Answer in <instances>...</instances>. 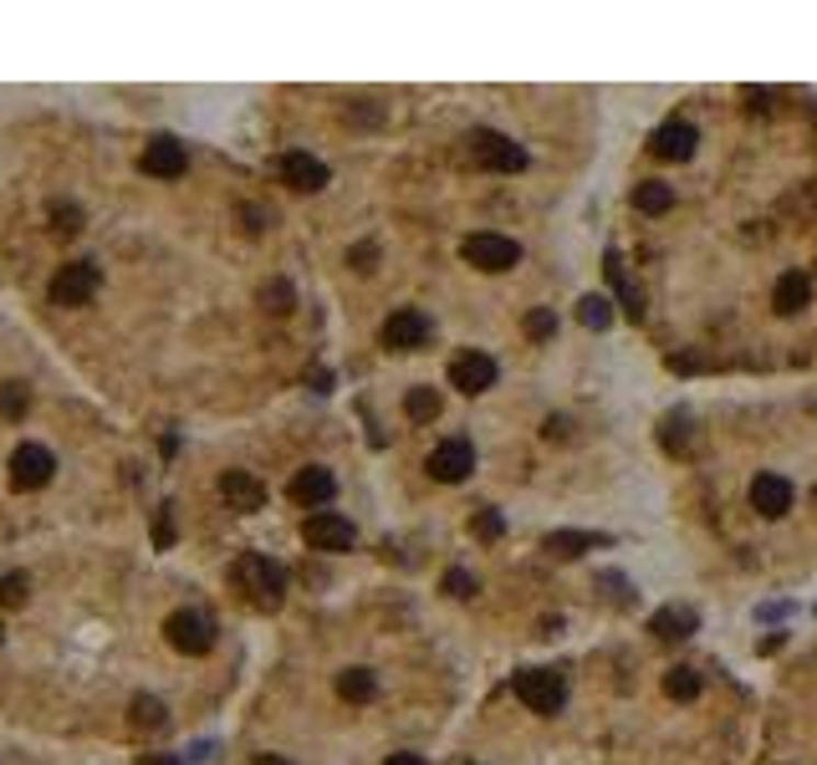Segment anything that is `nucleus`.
Returning a JSON list of instances; mask_svg holds the SVG:
<instances>
[{"label":"nucleus","instance_id":"f257e3e1","mask_svg":"<svg viewBox=\"0 0 817 765\" xmlns=\"http://www.w3.org/2000/svg\"><path fill=\"white\" fill-rule=\"evenodd\" d=\"M236 587L251 597L256 607H266V613H276L286 597V572H282V561H271V557H256V551H246V557L236 561Z\"/></svg>","mask_w":817,"mask_h":765},{"label":"nucleus","instance_id":"f03ea898","mask_svg":"<svg viewBox=\"0 0 817 765\" xmlns=\"http://www.w3.org/2000/svg\"><path fill=\"white\" fill-rule=\"evenodd\" d=\"M163 638H169V648H174V653H190V659H200V653H209V648H215V618H209V613H200V607H179V613H169V618H163Z\"/></svg>","mask_w":817,"mask_h":765},{"label":"nucleus","instance_id":"7ed1b4c3","mask_svg":"<svg viewBox=\"0 0 817 765\" xmlns=\"http://www.w3.org/2000/svg\"><path fill=\"white\" fill-rule=\"evenodd\" d=\"M511 689H517V699L532 715H557L567 699V678L557 674V669H521L517 678H511Z\"/></svg>","mask_w":817,"mask_h":765},{"label":"nucleus","instance_id":"20e7f679","mask_svg":"<svg viewBox=\"0 0 817 765\" xmlns=\"http://www.w3.org/2000/svg\"><path fill=\"white\" fill-rule=\"evenodd\" d=\"M470 159H476L480 169H496V174H521V169H526V148L511 144V138L496 128H476L470 133Z\"/></svg>","mask_w":817,"mask_h":765},{"label":"nucleus","instance_id":"39448f33","mask_svg":"<svg viewBox=\"0 0 817 765\" xmlns=\"http://www.w3.org/2000/svg\"><path fill=\"white\" fill-rule=\"evenodd\" d=\"M461 255L476 265V271H490V276H496V271H511V265L521 261V246L511 236H496V230H476V236H465Z\"/></svg>","mask_w":817,"mask_h":765},{"label":"nucleus","instance_id":"423d86ee","mask_svg":"<svg viewBox=\"0 0 817 765\" xmlns=\"http://www.w3.org/2000/svg\"><path fill=\"white\" fill-rule=\"evenodd\" d=\"M98 286H103V271H98V265L67 261L57 276H52V301H57V307H88Z\"/></svg>","mask_w":817,"mask_h":765},{"label":"nucleus","instance_id":"0eeeda50","mask_svg":"<svg viewBox=\"0 0 817 765\" xmlns=\"http://www.w3.org/2000/svg\"><path fill=\"white\" fill-rule=\"evenodd\" d=\"M52 475H57V455L46 444H15V455H11L15 490H42V486H52Z\"/></svg>","mask_w":817,"mask_h":765},{"label":"nucleus","instance_id":"6e6552de","mask_svg":"<svg viewBox=\"0 0 817 765\" xmlns=\"http://www.w3.org/2000/svg\"><path fill=\"white\" fill-rule=\"evenodd\" d=\"M302 536H307L313 551H353V541H358L353 521L338 515V511H313L307 515V526H302Z\"/></svg>","mask_w":817,"mask_h":765},{"label":"nucleus","instance_id":"1a4fd4ad","mask_svg":"<svg viewBox=\"0 0 817 765\" xmlns=\"http://www.w3.org/2000/svg\"><path fill=\"white\" fill-rule=\"evenodd\" d=\"M430 332H434V327H430V317H424V311H419V307H399L384 322V347H388V353H419V347L430 342Z\"/></svg>","mask_w":817,"mask_h":765},{"label":"nucleus","instance_id":"9d476101","mask_svg":"<svg viewBox=\"0 0 817 765\" xmlns=\"http://www.w3.org/2000/svg\"><path fill=\"white\" fill-rule=\"evenodd\" d=\"M424 470H430L440 486H461L465 475L476 470V449H470V439H445V444H434L430 459H424Z\"/></svg>","mask_w":817,"mask_h":765},{"label":"nucleus","instance_id":"9b49d317","mask_svg":"<svg viewBox=\"0 0 817 765\" xmlns=\"http://www.w3.org/2000/svg\"><path fill=\"white\" fill-rule=\"evenodd\" d=\"M695 144H700L695 123L669 118L665 128H654V138H649V153H654V159H665V163H684V159H695Z\"/></svg>","mask_w":817,"mask_h":765},{"label":"nucleus","instance_id":"f8f14e48","mask_svg":"<svg viewBox=\"0 0 817 765\" xmlns=\"http://www.w3.org/2000/svg\"><path fill=\"white\" fill-rule=\"evenodd\" d=\"M450 382H455V388H461V393H486L490 382H496V357L490 353H476V347H470V353H461L455 357V363H450Z\"/></svg>","mask_w":817,"mask_h":765},{"label":"nucleus","instance_id":"ddd939ff","mask_svg":"<svg viewBox=\"0 0 817 765\" xmlns=\"http://www.w3.org/2000/svg\"><path fill=\"white\" fill-rule=\"evenodd\" d=\"M184 144H174L169 133H159V138H149V148H144V159H138V169L149 179H179L184 174Z\"/></svg>","mask_w":817,"mask_h":765},{"label":"nucleus","instance_id":"4468645a","mask_svg":"<svg viewBox=\"0 0 817 765\" xmlns=\"http://www.w3.org/2000/svg\"><path fill=\"white\" fill-rule=\"evenodd\" d=\"M286 495L297 505H327L332 495H338V480H332V470H322V465H307V470L292 475V486H286Z\"/></svg>","mask_w":817,"mask_h":765},{"label":"nucleus","instance_id":"2eb2a0df","mask_svg":"<svg viewBox=\"0 0 817 765\" xmlns=\"http://www.w3.org/2000/svg\"><path fill=\"white\" fill-rule=\"evenodd\" d=\"M751 505H757L767 521H782L792 511V480L787 475H757L751 480Z\"/></svg>","mask_w":817,"mask_h":765},{"label":"nucleus","instance_id":"dca6fc26","mask_svg":"<svg viewBox=\"0 0 817 765\" xmlns=\"http://www.w3.org/2000/svg\"><path fill=\"white\" fill-rule=\"evenodd\" d=\"M220 495L230 501V511H240V515L266 505V486H261L251 470H225L220 475Z\"/></svg>","mask_w":817,"mask_h":765},{"label":"nucleus","instance_id":"f3484780","mask_svg":"<svg viewBox=\"0 0 817 765\" xmlns=\"http://www.w3.org/2000/svg\"><path fill=\"white\" fill-rule=\"evenodd\" d=\"M282 179L292 184V190H302V194H317L327 184V163L297 148V153H282Z\"/></svg>","mask_w":817,"mask_h":765},{"label":"nucleus","instance_id":"a211bd4d","mask_svg":"<svg viewBox=\"0 0 817 765\" xmlns=\"http://www.w3.org/2000/svg\"><path fill=\"white\" fill-rule=\"evenodd\" d=\"M695 628H700V613H695V607H680V603L659 607V613L649 618V633L665 638V643H680V638H690Z\"/></svg>","mask_w":817,"mask_h":765},{"label":"nucleus","instance_id":"6ab92c4d","mask_svg":"<svg viewBox=\"0 0 817 765\" xmlns=\"http://www.w3.org/2000/svg\"><path fill=\"white\" fill-rule=\"evenodd\" d=\"M807 296H813V281H807L803 271H787V276H776L772 307L782 311V317H797V311L807 307Z\"/></svg>","mask_w":817,"mask_h":765},{"label":"nucleus","instance_id":"aec40b11","mask_svg":"<svg viewBox=\"0 0 817 765\" xmlns=\"http://www.w3.org/2000/svg\"><path fill=\"white\" fill-rule=\"evenodd\" d=\"M603 541H609V536H593V530H552L547 541H542V551L572 561V557H582V551H593V546H603Z\"/></svg>","mask_w":817,"mask_h":765},{"label":"nucleus","instance_id":"412c9836","mask_svg":"<svg viewBox=\"0 0 817 765\" xmlns=\"http://www.w3.org/2000/svg\"><path fill=\"white\" fill-rule=\"evenodd\" d=\"M338 694L348 699V705H368L373 694H378V678H373L368 669H342V674H338Z\"/></svg>","mask_w":817,"mask_h":765},{"label":"nucleus","instance_id":"4be33fe9","mask_svg":"<svg viewBox=\"0 0 817 765\" xmlns=\"http://www.w3.org/2000/svg\"><path fill=\"white\" fill-rule=\"evenodd\" d=\"M634 209H639V215H665V209H674V190L659 184V179H649V184L634 190Z\"/></svg>","mask_w":817,"mask_h":765},{"label":"nucleus","instance_id":"5701e85b","mask_svg":"<svg viewBox=\"0 0 817 765\" xmlns=\"http://www.w3.org/2000/svg\"><path fill=\"white\" fill-rule=\"evenodd\" d=\"M578 322L588 327V332H609V327H613V301H609V296H582V301H578Z\"/></svg>","mask_w":817,"mask_h":765},{"label":"nucleus","instance_id":"b1692460","mask_svg":"<svg viewBox=\"0 0 817 765\" xmlns=\"http://www.w3.org/2000/svg\"><path fill=\"white\" fill-rule=\"evenodd\" d=\"M404 413H409L415 424H430V419H440V393H434V388H409V393H404Z\"/></svg>","mask_w":817,"mask_h":765},{"label":"nucleus","instance_id":"393cba45","mask_svg":"<svg viewBox=\"0 0 817 765\" xmlns=\"http://www.w3.org/2000/svg\"><path fill=\"white\" fill-rule=\"evenodd\" d=\"M609 281H613V292H619V301H624V311L628 317H639V296H634V286H628V276H624V255L619 251H609Z\"/></svg>","mask_w":817,"mask_h":765},{"label":"nucleus","instance_id":"a878e982","mask_svg":"<svg viewBox=\"0 0 817 765\" xmlns=\"http://www.w3.org/2000/svg\"><path fill=\"white\" fill-rule=\"evenodd\" d=\"M46 220H52V230H57L61 240H72L77 230H82V209L67 205V199H52V209H46Z\"/></svg>","mask_w":817,"mask_h":765},{"label":"nucleus","instance_id":"bb28decb","mask_svg":"<svg viewBox=\"0 0 817 765\" xmlns=\"http://www.w3.org/2000/svg\"><path fill=\"white\" fill-rule=\"evenodd\" d=\"M128 720H134L138 730H159V724H163V705L154 699V694H134V705H128Z\"/></svg>","mask_w":817,"mask_h":765},{"label":"nucleus","instance_id":"cd10ccee","mask_svg":"<svg viewBox=\"0 0 817 765\" xmlns=\"http://www.w3.org/2000/svg\"><path fill=\"white\" fill-rule=\"evenodd\" d=\"M31 409L26 382H0V419H21Z\"/></svg>","mask_w":817,"mask_h":765},{"label":"nucleus","instance_id":"c85d7f7f","mask_svg":"<svg viewBox=\"0 0 817 765\" xmlns=\"http://www.w3.org/2000/svg\"><path fill=\"white\" fill-rule=\"evenodd\" d=\"M665 694H669V699H695V694H700V674H695V669H669V674H665Z\"/></svg>","mask_w":817,"mask_h":765},{"label":"nucleus","instance_id":"c756f323","mask_svg":"<svg viewBox=\"0 0 817 765\" xmlns=\"http://www.w3.org/2000/svg\"><path fill=\"white\" fill-rule=\"evenodd\" d=\"M26 592H31L26 572H11V576H0V607H21V603H26Z\"/></svg>","mask_w":817,"mask_h":765},{"label":"nucleus","instance_id":"7c9ffc66","mask_svg":"<svg viewBox=\"0 0 817 765\" xmlns=\"http://www.w3.org/2000/svg\"><path fill=\"white\" fill-rule=\"evenodd\" d=\"M470 530H476V541H496L506 530V521H501V511H476V521H470Z\"/></svg>","mask_w":817,"mask_h":765},{"label":"nucleus","instance_id":"2f4dec72","mask_svg":"<svg viewBox=\"0 0 817 765\" xmlns=\"http://www.w3.org/2000/svg\"><path fill=\"white\" fill-rule=\"evenodd\" d=\"M261 301H266V311H292V307H297V296H292L286 281H271L266 292H261Z\"/></svg>","mask_w":817,"mask_h":765},{"label":"nucleus","instance_id":"473e14b6","mask_svg":"<svg viewBox=\"0 0 817 765\" xmlns=\"http://www.w3.org/2000/svg\"><path fill=\"white\" fill-rule=\"evenodd\" d=\"M552 332H557V317H552L547 307H536L532 317H526V338H532V342H547Z\"/></svg>","mask_w":817,"mask_h":765},{"label":"nucleus","instance_id":"72a5a7b5","mask_svg":"<svg viewBox=\"0 0 817 765\" xmlns=\"http://www.w3.org/2000/svg\"><path fill=\"white\" fill-rule=\"evenodd\" d=\"M445 592L450 597H470V592H476V576L455 567V572H445Z\"/></svg>","mask_w":817,"mask_h":765},{"label":"nucleus","instance_id":"f704fd0d","mask_svg":"<svg viewBox=\"0 0 817 765\" xmlns=\"http://www.w3.org/2000/svg\"><path fill=\"white\" fill-rule=\"evenodd\" d=\"M348 261H353V271H363V276H368L373 261H378V246H373V240H363V246H353V255H348Z\"/></svg>","mask_w":817,"mask_h":765},{"label":"nucleus","instance_id":"c9c22d12","mask_svg":"<svg viewBox=\"0 0 817 765\" xmlns=\"http://www.w3.org/2000/svg\"><path fill=\"white\" fill-rule=\"evenodd\" d=\"M384 765H424V755H409V751H399V755H388Z\"/></svg>","mask_w":817,"mask_h":765},{"label":"nucleus","instance_id":"e433bc0d","mask_svg":"<svg viewBox=\"0 0 817 765\" xmlns=\"http://www.w3.org/2000/svg\"><path fill=\"white\" fill-rule=\"evenodd\" d=\"M251 765H292V761H286V755H256Z\"/></svg>","mask_w":817,"mask_h":765},{"label":"nucleus","instance_id":"4c0bfd02","mask_svg":"<svg viewBox=\"0 0 817 765\" xmlns=\"http://www.w3.org/2000/svg\"><path fill=\"white\" fill-rule=\"evenodd\" d=\"M144 765H179V761H169V755H144Z\"/></svg>","mask_w":817,"mask_h":765},{"label":"nucleus","instance_id":"58836bf2","mask_svg":"<svg viewBox=\"0 0 817 765\" xmlns=\"http://www.w3.org/2000/svg\"><path fill=\"white\" fill-rule=\"evenodd\" d=\"M813 501H817V490H813Z\"/></svg>","mask_w":817,"mask_h":765}]
</instances>
